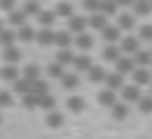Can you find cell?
Returning <instances> with one entry per match:
<instances>
[{
  "instance_id": "13",
  "label": "cell",
  "mask_w": 152,
  "mask_h": 139,
  "mask_svg": "<svg viewBox=\"0 0 152 139\" xmlns=\"http://www.w3.org/2000/svg\"><path fill=\"white\" fill-rule=\"evenodd\" d=\"M140 108H143V111H152V99H143V102H140Z\"/></svg>"
},
{
  "instance_id": "3",
  "label": "cell",
  "mask_w": 152,
  "mask_h": 139,
  "mask_svg": "<svg viewBox=\"0 0 152 139\" xmlns=\"http://www.w3.org/2000/svg\"><path fill=\"white\" fill-rule=\"evenodd\" d=\"M99 102H102V105H112V102H115V96L109 93V90H106V93H102V90H99Z\"/></svg>"
},
{
  "instance_id": "15",
  "label": "cell",
  "mask_w": 152,
  "mask_h": 139,
  "mask_svg": "<svg viewBox=\"0 0 152 139\" xmlns=\"http://www.w3.org/2000/svg\"><path fill=\"white\" fill-rule=\"evenodd\" d=\"M143 37H146V40L152 37V25H146V28H143Z\"/></svg>"
},
{
  "instance_id": "12",
  "label": "cell",
  "mask_w": 152,
  "mask_h": 139,
  "mask_svg": "<svg viewBox=\"0 0 152 139\" xmlns=\"http://www.w3.org/2000/svg\"><path fill=\"white\" fill-rule=\"evenodd\" d=\"M90 80H96V83L102 80V71H99V68H93V71H90Z\"/></svg>"
},
{
  "instance_id": "2",
  "label": "cell",
  "mask_w": 152,
  "mask_h": 139,
  "mask_svg": "<svg viewBox=\"0 0 152 139\" xmlns=\"http://www.w3.org/2000/svg\"><path fill=\"white\" fill-rule=\"evenodd\" d=\"M75 68H81V71H87V68H90V59H87V56H81V59H75Z\"/></svg>"
},
{
  "instance_id": "4",
  "label": "cell",
  "mask_w": 152,
  "mask_h": 139,
  "mask_svg": "<svg viewBox=\"0 0 152 139\" xmlns=\"http://www.w3.org/2000/svg\"><path fill=\"white\" fill-rule=\"evenodd\" d=\"M137 96H140V90H137V87H127V90H124V99H130V102H134Z\"/></svg>"
},
{
  "instance_id": "1",
  "label": "cell",
  "mask_w": 152,
  "mask_h": 139,
  "mask_svg": "<svg viewBox=\"0 0 152 139\" xmlns=\"http://www.w3.org/2000/svg\"><path fill=\"white\" fill-rule=\"evenodd\" d=\"M68 111H84V96H68Z\"/></svg>"
},
{
  "instance_id": "7",
  "label": "cell",
  "mask_w": 152,
  "mask_h": 139,
  "mask_svg": "<svg viewBox=\"0 0 152 139\" xmlns=\"http://www.w3.org/2000/svg\"><path fill=\"white\" fill-rule=\"evenodd\" d=\"M84 25H87L84 19H75V22H72V31H75V34H78V31H84Z\"/></svg>"
},
{
  "instance_id": "14",
  "label": "cell",
  "mask_w": 152,
  "mask_h": 139,
  "mask_svg": "<svg viewBox=\"0 0 152 139\" xmlns=\"http://www.w3.org/2000/svg\"><path fill=\"white\" fill-rule=\"evenodd\" d=\"M87 9H99V0H87Z\"/></svg>"
},
{
  "instance_id": "5",
  "label": "cell",
  "mask_w": 152,
  "mask_h": 139,
  "mask_svg": "<svg viewBox=\"0 0 152 139\" xmlns=\"http://www.w3.org/2000/svg\"><path fill=\"white\" fill-rule=\"evenodd\" d=\"M47 124H50V127H62V114H50Z\"/></svg>"
},
{
  "instance_id": "9",
  "label": "cell",
  "mask_w": 152,
  "mask_h": 139,
  "mask_svg": "<svg viewBox=\"0 0 152 139\" xmlns=\"http://www.w3.org/2000/svg\"><path fill=\"white\" fill-rule=\"evenodd\" d=\"M149 6L152 3H146V0H137V12H149Z\"/></svg>"
},
{
  "instance_id": "11",
  "label": "cell",
  "mask_w": 152,
  "mask_h": 139,
  "mask_svg": "<svg viewBox=\"0 0 152 139\" xmlns=\"http://www.w3.org/2000/svg\"><path fill=\"white\" fill-rule=\"evenodd\" d=\"M134 80H137V83H146V80H149V74H146V71H137V77H134Z\"/></svg>"
},
{
  "instance_id": "8",
  "label": "cell",
  "mask_w": 152,
  "mask_h": 139,
  "mask_svg": "<svg viewBox=\"0 0 152 139\" xmlns=\"http://www.w3.org/2000/svg\"><path fill=\"white\" fill-rule=\"evenodd\" d=\"M130 68H134V62H130V59H121V62H118V71H130Z\"/></svg>"
},
{
  "instance_id": "10",
  "label": "cell",
  "mask_w": 152,
  "mask_h": 139,
  "mask_svg": "<svg viewBox=\"0 0 152 139\" xmlns=\"http://www.w3.org/2000/svg\"><path fill=\"white\" fill-rule=\"evenodd\" d=\"M121 28H134V16H124L121 19Z\"/></svg>"
},
{
  "instance_id": "6",
  "label": "cell",
  "mask_w": 152,
  "mask_h": 139,
  "mask_svg": "<svg viewBox=\"0 0 152 139\" xmlns=\"http://www.w3.org/2000/svg\"><path fill=\"white\" fill-rule=\"evenodd\" d=\"M6 105H12V96L10 93H0V108H6Z\"/></svg>"
},
{
  "instance_id": "16",
  "label": "cell",
  "mask_w": 152,
  "mask_h": 139,
  "mask_svg": "<svg viewBox=\"0 0 152 139\" xmlns=\"http://www.w3.org/2000/svg\"><path fill=\"white\" fill-rule=\"evenodd\" d=\"M118 3H134V0H118Z\"/></svg>"
}]
</instances>
